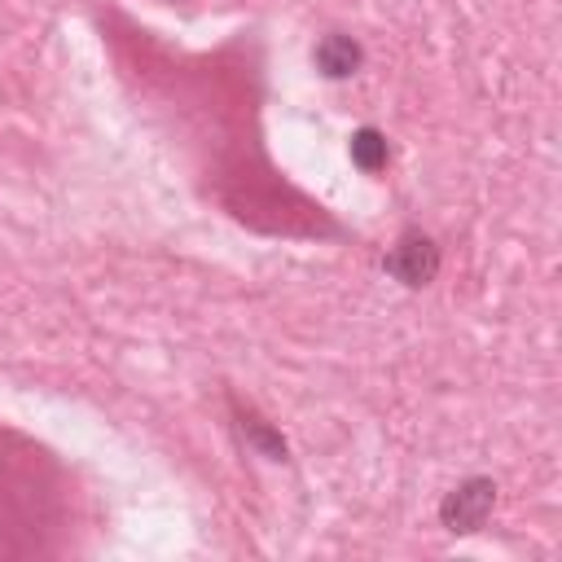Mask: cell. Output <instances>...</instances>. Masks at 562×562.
<instances>
[{"mask_svg": "<svg viewBox=\"0 0 562 562\" xmlns=\"http://www.w3.org/2000/svg\"><path fill=\"white\" fill-rule=\"evenodd\" d=\"M492 509H496V483L487 474H470L439 501V522L457 536H470L492 518Z\"/></svg>", "mask_w": 562, "mask_h": 562, "instance_id": "1", "label": "cell"}, {"mask_svg": "<svg viewBox=\"0 0 562 562\" xmlns=\"http://www.w3.org/2000/svg\"><path fill=\"white\" fill-rule=\"evenodd\" d=\"M382 268H386V277H395L400 285L422 290V285H430L435 272H439V246H435V237H426L422 228H404V233L395 237V246L386 250Z\"/></svg>", "mask_w": 562, "mask_h": 562, "instance_id": "2", "label": "cell"}, {"mask_svg": "<svg viewBox=\"0 0 562 562\" xmlns=\"http://www.w3.org/2000/svg\"><path fill=\"white\" fill-rule=\"evenodd\" d=\"M312 61H316V70H321L325 79H347V75H356V70H360V61H364V48H360L351 35H342V31H329V35H321V40H316V48H312Z\"/></svg>", "mask_w": 562, "mask_h": 562, "instance_id": "3", "label": "cell"}, {"mask_svg": "<svg viewBox=\"0 0 562 562\" xmlns=\"http://www.w3.org/2000/svg\"><path fill=\"white\" fill-rule=\"evenodd\" d=\"M233 417H237V435H241L259 457H268V461H290V443H285V435H281L277 426H268L255 408L233 404Z\"/></svg>", "mask_w": 562, "mask_h": 562, "instance_id": "4", "label": "cell"}, {"mask_svg": "<svg viewBox=\"0 0 562 562\" xmlns=\"http://www.w3.org/2000/svg\"><path fill=\"white\" fill-rule=\"evenodd\" d=\"M347 154H351V167L364 171V176H378V171H386V162H391V145H386V136H382L378 127H369V123L351 132Z\"/></svg>", "mask_w": 562, "mask_h": 562, "instance_id": "5", "label": "cell"}]
</instances>
